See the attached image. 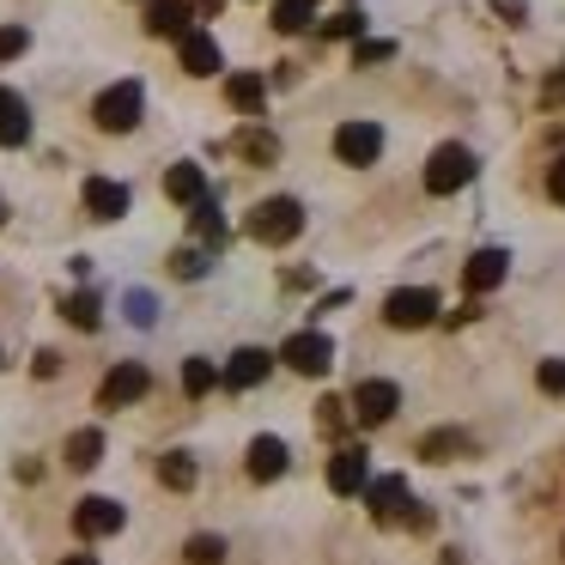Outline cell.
I'll return each mask as SVG.
<instances>
[{
    "label": "cell",
    "mask_w": 565,
    "mask_h": 565,
    "mask_svg": "<svg viewBox=\"0 0 565 565\" xmlns=\"http://www.w3.org/2000/svg\"><path fill=\"white\" fill-rule=\"evenodd\" d=\"M140 110H147V92H140V79H116L110 92H98V104H92V122H98L104 135H128V128H140Z\"/></svg>",
    "instance_id": "6da1fadb"
},
{
    "label": "cell",
    "mask_w": 565,
    "mask_h": 565,
    "mask_svg": "<svg viewBox=\"0 0 565 565\" xmlns=\"http://www.w3.org/2000/svg\"><path fill=\"white\" fill-rule=\"evenodd\" d=\"M305 232V207H298L292 195H274V201H256V213H249V237L268 249L292 244V237Z\"/></svg>",
    "instance_id": "7a4b0ae2"
},
{
    "label": "cell",
    "mask_w": 565,
    "mask_h": 565,
    "mask_svg": "<svg viewBox=\"0 0 565 565\" xmlns=\"http://www.w3.org/2000/svg\"><path fill=\"white\" fill-rule=\"evenodd\" d=\"M468 177H475V152L444 140L426 159V195H456V189H468Z\"/></svg>",
    "instance_id": "3957f363"
},
{
    "label": "cell",
    "mask_w": 565,
    "mask_h": 565,
    "mask_svg": "<svg viewBox=\"0 0 565 565\" xmlns=\"http://www.w3.org/2000/svg\"><path fill=\"white\" fill-rule=\"evenodd\" d=\"M383 322L390 329H431L438 322V292L431 286H402V292L383 298Z\"/></svg>",
    "instance_id": "277c9868"
},
{
    "label": "cell",
    "mask_w": 565,
    "mask_h": 565,
    "mask_svg": "<svg viewBox=\"0 0 565 565\" xmlns=\"http://www.w3.org/2000/svg\"><path fill=\"white\" fill-rule=\"evenodd\" d=\"M334 159L353 164V171L377 164L383 159V128L377 122H341V128H334Z\"/></svg>",
    "instance_id": "5b68a950"
},
{
    "label": "cell",
    "mask_w": 565,
    "mask_h": 565,
    "mask_svg": "<svg viewBox=\"0 0 565 565\" xmlns=\"http://www.w3.org/2000/svg\"><path fill=\"white\" fill-rule=\"evenodd\" d=\"M347 407H353L359 426H390L395 407H402V390H395L390 377H365V383L353 390V402H347Z\"/></svg>",
    "instance_id": "8992f818"
},
{
    "label": "cell",
    "mask_w": 565,
    "mask_h": 565,
    "mask_svg": "<svg viewBox=\"0 0 565 565\" xmlns=\"http://www.w3.org/2000/svg\"><path fill=\"white\" fill-rule=\"evenodd\" d=\"M280 359L298 371V377H322V371L334 365V341L322 329H305V334H292V341L280 347Z\"/></svg>",
    "instance_id": "52a82bcc"
},
{
    "label": "cell",
    "mask_w": 565,
    "mask_h": 565,
    "mask_svg": "<svg viewBox=\"0 0 565 565\" xmlns=\"http://www.w3.org/2000/svg\"><path fill=\"white\" fill-rule=\"evenodd\" d=\"M147 390H152L147 365H135V359H122V365H116L110 377L98 383V407H135Z\"/></svg>",
    "instance_id": "ba28073f"
},
{
    "label": "cell",
    "mask_w": 565,
    "mask_h": 565,
    "mask_svg": "<svg viewBox=\"0 0 565 565\" xmlns=\"http://www.w3.org/2000/svg\"><path fill=\"white\" fill-rule=\"evenodd\" d=\"M122 523H128V511H122L116 499H104V492H98V499H79V504H74V529H79L86 541H98V535H116Z\"/></svg>",
    "instance_id": "9c48e42d"
},
{
    "label": "cell",
    "mask_w": 565,
    "mask_h": 565,
    "mask_svg": "<svg viewBox=\"0 0 565 565\" xmlns=\"http://www.w3.org/2000/svg\"><path fill=\"white\" fill-rule=\"evenodd\" d=\"M365 504H371V523H402V511L414 499H407V480L402 475H377L365 487Z\"/></svg>",
    "instance_id": "30bf717a"
},
{
    "label": "cell",
    "mask_w": 565,
    "mask_h": 565,
    "mask_svg": "<svg viewBox=\"0 0 565 565\" xmlns=\"http://www.w3.org/2000/svg\"><path fill=\"white\" fill-rule=\"evenodd\" d=\"M329 487L341 492V499H359V492L371 487V456H365V450H353V444H347V450H334V462H329Z\"/></svg>",
    "instance_id": "8fae6325"
},
{
    "label": "cell",
    "mask_w": 565,
    "mask_h": 565,
    "mask_svg": "<svg viewBox=\"0 0 565 565\" xmlns=\"http://www.w3.org/2000/svg\"><path fill=\"white\" fill-rule=\"evenodd\" d=\"M268 371H274V353H262V347H237V353L225 359L220 383H225V390H256Z\"/></svg>",
    "instance_id": "7c38bea8"
},
{
    "label": "cell",
    "mask_w": 565,
    "mask_h": 565,
    "mask_svg": "<svg viewBox=\"0 0 565 565\" xmlns=\"http://www.w3.org/2000/svg\"><path fill=\"white\" fill-rule=\"evenodd\" d=\"M504 274H511V256H504V249H475V256L462 262V292H492Z\"/></svg>",
    "instance_id": "4fadbf2b"
},
{
    "label": "cell",
    "mask_w": 565,
    "mask_h": 565,
    "mask_svg": "<svg viewBox=\"0 0 565 565\" xmlns=\"http://www.w3.org/2000/svg\"><path fill=\"white\" fill-rule=\"evenodd\" d=\"M189 19H195L189 0H147V31H152V38H177V43H183L189 31H195Z\"/></svg>",
    "instance_id": "5bb4252c"
},
{
    "label": "cell",
    "mask_w": 565,
    "mask_h": 565,
    "mask_svg": "<svg viewBox=\"0 0 565 565\" xmlns=\"http://www.w3.org/2000/svg\"><path fill=\"white\" fill-rule=\"evenodd\" d=\"M128 183H110V177H86V213L92 220H122L128 213Z\"/></svg>",
    "instance_id": "9a60e30c"
},
{
    "label": "cell",
    "mask_w": 565,
    "mask_h": 565,
    "mask_svg": "<svg viewBox=\"0 0 565 565\" xmlns=\"http://www.w3.org/2000/svg\"><path fill=\"white\" fill-rule=\"evenodd\" d=\"M31 140V104L13 86H0V147H25Z\"/></svg>",
    "instance_id": "2e32d148"
},
{
    "label": "cell",
    "mask_w": 565,
    "mask_h": 565,
    "mask_svg": "<svg viewBox=\"0 0 565 565\" xmlns=\"http://www.w3.org/2000/svg\"><path fill=\"white\" fill-rule=\"evenodd\" d=\"M177 50H183V74H195V79H213V74H220V43H213L207 31H189Z\"/></svg>",
    "instance_id": "e0dca14e"
},
{
    "label": "cell",
    "mask_w": 565,
    "mask_h": 565,
    "mask_svg": "<svg viewBox=\"0 0 565 565\" xmlns=\"http://www.w3.org/2000/svg\"><path fill=\"white\" fill-rule=\"evenodd\" d=\"M468 450H475V438L456 431V426H438V431L419 438V462H456V456H468Z\"/></svg>",
    "instance_id": "ac0fdd59"
},
{
    "label": "cell",
    "mask_w": 565,
    "mask_h": 565,
    "mask_svg": "<svg viewBox=\"0 0 565 565\" xmlns=\"http://www.w3.org/2000/svg\"><path fill=\"white\" fill-rule=\"evenodd\" d=\"M164 195H171L177 207L207 201V177H201V164H171V171H164Z\"/></svg>",
    "instance_id": "d6986e66"
},
{
    "label": "cell",
    "mask_w": 565,
    "mask_h": 565,
    "mask_svg": "<svg viewBox=\"0 0 565 565\" xmlns=\"http://www.w3.org/2000/svg\"><path fill=\"white\" fill-rule=\"evenodd\" d=\"M225 104L244 116H262V104H268V79L262 74H232L225 79Z\"/></svg>",
    "instance_id": "ffe728a7"
},
{
    "label": "cell",
    "mask_w": 565,
    "mask_h": 565,
    "mask_svg": "<svg viewBox=\"0 0 565 565\" xmlns=\"http://www.w3.org/2000/svg\"><path fill=\"white\" fill-rule=\"evenodd\" d=\"M249 480H280L286 475V444L280 438H268V431H262L256 444H249Z\"/></svg>",
    "instance_id": "44dd1931"
},
{
    "label": "cell",
    "mask_w": 565,
    "mask_h": 565,
    "mask_svg": "<svg viewBox=\"0 0 565 565\" xmlns=\"http://www.w3.org/2000/svg\"><path fill=\"white\" fill-rule=\"evenodd\" d=\"M98 462H104V431L98 426H79L74 438H67V468L86 475V468H98Z\"/></svg>",
    "instance_id": "7402d4cb"
},
{
    "label": "cell",
    "mask_w": 565,
    "mask_h": 565,
    "mask_svg": "<svg viewBox=\"0 0 565 565\" xmlns=\"http://www.w3.org/2000/svg\"><path fill=\"white\" fill-rule=\"evenodd\" d=\"M232 152H237V159H249V164H274V159H280V140H274L268 128H244V135L232 140Z\"/></svg>",
    "instance_id": "603a6c76"
},
{
    "label": "cell",
    "mask_w": 565,
    "mask_h": 565,
    "mask_svg": "<svg viewBox=\"0 0 565 565\" xmlns=\"http://www.w3.org/2000/svg\"><path fill=\"white\" fill-rule=\"evenodd\" d=\"M189 220H195V237H201V244H213V249H220L225 244V220H220V201H195V207H189Z\"/></svg>",
    "instance_id": "cb8c5ba5"
},
{
    "label": "cell",
    "mask_w": 565,
    "mask_h": 565,
    "mask_svg": "<svg viewBox=\"0 0 565 565\" xmlns=\"http://www.w3.org/2000/svg\"><path fill=\"white\" fill-rule=\"evenodd\" d=\"M159 480H164L171 492H189V487H195V456H189V450L159 456Z\"/></svg>",
    "instance_id": "d4e9b609"
},
{
    "label": "cell",
    "mask_w": 565,
    "mask_h": 565,
    "mask_svg": "<svg viewBox=\"0 0 565 565\" xmlns=\"http://www.w3.org/2000/svg\"><path fill=\"white\" fill-rule=\"evenodd\" d=\"M317 19V0H274V31H305Z\"/></svg>",
    "instance_id": "484cf974"
},
{
    "label": "cell",
    "mask_w": 565,
    "mask_h": 565,
    "mask_svg": "<svg viewBox=\"0 0 565 565\" xmlns=\"http://www.w3.org/2000/svg\"><path fill=\"white\" fill-rule=\"evenodd\" d=\"M62 317L74 322V329H98V322H104V305H98V292H74V298L62 305Z\"/></svg>",
    "instance_id": "4316f807"
},
{
    "label": "cell",
    "mask_w": 565,
    "mask_h": 565,
    "mask_svg": "<svg viewBox=\"0 0 565 565\" xmlns=\"http://www.w3.org/2000/svg\"><path fill=\"white\" fill-rule=\"evenodd\" d=\"M213 383H220V371H213V359H189V365H183V390L195 395V402L213 390Z\"/></svg>",
    "instance_id": "83f0119b"
},
{
    "label": "cell",
    "mask_w": 565,
    "mask_h": 565,
    "mask_svg": "<svg viewBox=\"0 0 565 565\" xmlns=\"http://www.w3.org/2000/svg\"><path fill=\"white\" fill-rule=\"evenodd\" d=\"M122 305H128V322H135V329H152V322H159V298L152 292H128Z\"/></svg>",
    "instance_id": "f1b7e54d"
},
{
    "label": "cell",
    "mask_w": 565,
    "mask_h": 565,
    "mask_svg": "<svg viewBox=\"0 0 565 565\" xmlns=\"http://www.w3.org/2000/svg\"><path fill=\"white\" fill-rule=\"evenodd\" d=\"M225 559V541L220 535H195L189 541V565H220Z\"/></svg>",
    "instance_id": "f546056e"
},
{
    "label": "cell",
    "mask_w": 565,
    "mask_h": 565,
    "mask_svg": "<svg viewBox=\"0 0 565 565\" xmlns=\"http://www.w3.org/2000/svg\"><path fill=\"white\" fill-rule=\"evenodd\" d=\"M31 50V31L25 25H0V62H19Z\"/></svg>",
    "instance_id": "4dcf8cb0"
},
{
    "label": "cell",
    "mask_w": 565,
    "mask_h": 565,
    "mask_svg": "<svg viewBox=\"0 0 565 565\" xmlns=\"http://www.w3.org/2000/svg\"><path fill=\"white\" fill-rule=\"evenodd\" d=\"M171 274H177V280H201V274H207V256H201V249H177Z\"/></svg>",
    "instance_id": "1f68e13d"
},
{
    "label": "cell",
    "mask_w": 565,
    "mask_h": 565,
    "mask_svg": "<svg viewBox=\"0 0 565 565\" xmlns=\"http://www.w3.org/2000/svg\"><path fill=\"white\" fill-rule=\"evenodd\" d=\"M535 383H541V395H565V359H541Z\"/></svg>",
    "instance_id": "d6a6232c"
},
{
    "label": "cell",
    "mask_w": 565,
    "mask_h": 565,
    "mask_svg": "<svg viewBox=\"0 0 565 565\" xmlns=\"http://www.w3.org/2000/svg\"><path fill=\"white\" fill-rule=\"evenodd\" d=\"M359 31H365V19H359V13H334L329 25H322V38H359Z\"/></svg>",
    "instance_id": "836d02e7"
},
{
    "label": "cell",
    "mask_w": 565,
    "mask_h": 565,
    "mask_svg": "<svg viewBox=\"0 0 565 565\" xmlns=\"http://www.w3.org/2000/svg\"><path fill=\"white\" fill-rule=\"evenodd\" d=\"M341 407H347V402H334V395H322V407H317V426H322V431H341V426H347V414H341Z\"/></svg>",
    "instance_id": "e575fe53"
},
{
    "label": "cell",
    "mask_w": 565,
    "mask_h": 565,
    "mask_svg": "<svg viewBox=\"0 0 565 565\" xmlns=\"http://www.w3.org/2000/svg\"><path fill=\"white\" fill-rule=\"evenodd\" d=\"M390 55H395V43H371V38H365V43L353 50V62H359V67H371V62H390Z\"/></svg>",
    "instance_id": "d590c367"
},
{
    "label": "cell",
    "mask_w": 565,
    "mask_h": 565,
    "mask_svg": "<svg viewBox=\"0 0 565 565\" xmlns=\"http://www.w3.org/2000/svg\"><path fill=\"white\" fill-rule=\"evenodd\" d=\"M547 195L565 207V159H553V171H547Z\"/></svg>",
    "instance_id": "8d00e7d4"
},
{
    "label": "cell",
    "mask_w": 565,
    "mask_h": 565,
    "mask_svg": "<svg viewBox=\"0 0 565 565\" xmlns=\"http://www.w3.org/2000/svg\"><path fill=\"white\" fill-rule=\"evenodd\" d=\"M402 523H407V529H431V511H426V504H407Z\"/></svg>",
    "instance_id": "74e56055"
},
{
    "label": "cell",
    "mask_w": 565,
    "mask_h": 565,
    "mask_svg": "<svg viewBox=\"0 0 565 565\" xmlns=\"http://www.w3.org/2000/svg\"><path fill=\"white\" fill-rule=\"evenodd\" d=\"M62 565H98V559H92V553H67Z\"/></svg>",
    "instance_id": "f35d334b"
},
{
    "label": "cell",
    "mask_w": 565,
    "mask_h": 565,
    "mask_svg": "<svg viewBox=\"0 0 565 565\" xmlns=\"http://www.w3.org/2000/svg\"><path fill=\"white\" fill-rule=\"evenodd\" d=\"M195 7H201V13H220V7H225V0H195Z\"/></svg>",
    "instance_id": "ab89813d"
},
{
    "label": "cell",
    "mask_w": 565,
    "mask_h": 565,
    "mask_svg": "<svg viewBox=\"0 0 565 565\" xmlns=\"http://www.w3.org/2000/svg\"><path fill=\"white\" fill-rule=\"evenodd\" d=\"M0 225H7V201H0Z\"/></svg>",
    "instance_id": "60d3db41"
}]
</instances>
